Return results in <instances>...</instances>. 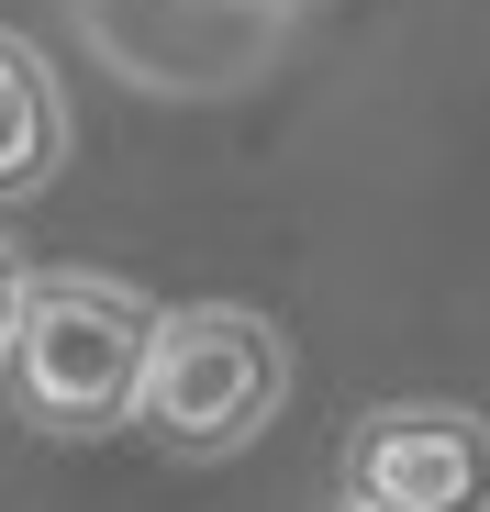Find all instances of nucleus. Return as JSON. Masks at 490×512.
Returning <instances> with one entry per match:
<instances>
[{
	"label": "nucleus",
	"mask_w": 490,
	"mask_h": 512,
	"mask_svg": "<svg viewBox=\"0 0 490 512\" xmlns=\"http://www.w3.org/2000/svg\"><path fill=\"white\" fill-rule=\"evenodd\" d=\"M145 334L156 312L112 279H23L0 368L34 435H123L134 390H145Z\"/></svg>",
	"instance_id": "1"
},
{
	"label": "nucleus",
	"mask_w": 490,
	"mask_h": 512,
	"mask_svg": "<svg viewBox=\"0 0 490 512\" xmlns=\"http://www.w3.org/2000/svg\"><path fill=\"white\" fill-rule=\"evenodd\" d=\"M290 390V346L268 312L245 301H179L156 312L145 334V390H134V423L179 457H223L245 435H268V412Z\"/></svg>",
	"instance_id": "2"
},
{
	"label": "nucleus",
	"mask_w": 490,
	"mask_h": 512,
	"mask_svg": "<svg viewBox=\"0 0 490 512\" xmlns=\"http://www.w3.org/2000/svg\"><path fill=\"white\" fill-rule=\"evenodd\" d=\"M490 501V423L479 412H368L346 435V512H479Z\"/></svg>",
	"instance_id": "3"
},
{
	"label": "nucleus",
	"mask_w": 490,
	"mask_h": 512,
	"mask_svg": "<svg viewBox=\"0 0 490 512\" xmlns=\"http://www.w3.org/2000/svg\"><path fill=\"white\" fill-rule=\"evenodd\" d=\"M67 145V112H56V67L23 45V34H0V190H34L45 167Z\"/></svg>",
	"instance_id": "4"
},
{
	"label": "nucleus",
	"mask_w": 490,
	"mask_h": 512,
	"mask_svg": "<svg viewBox=\"0 0 490 512\" xmlns=\"http://www.w3.org/2000/svg\"><path fill=\"white\" fill-rule=\"evenodd\" d=\"M12 301H23V268H12V245H0V334H12Z\"/></svg>",
	"instance_id": "5"
}]
</instances>
